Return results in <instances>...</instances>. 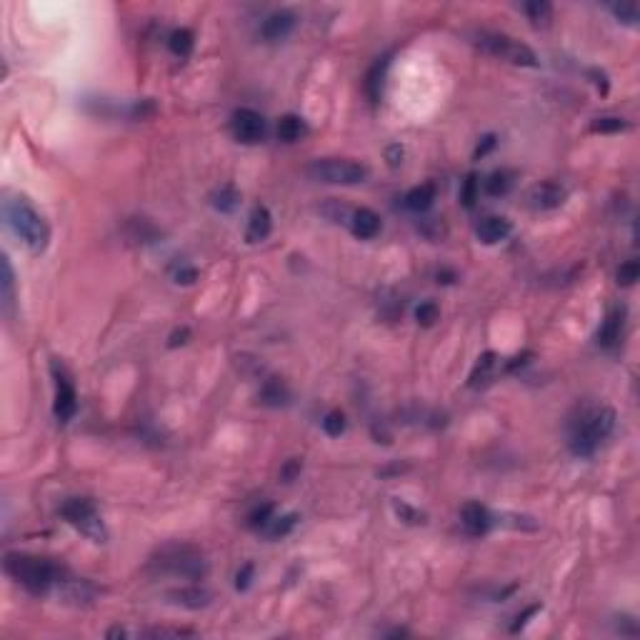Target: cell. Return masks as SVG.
I'll return each mask as SVG.
<instances>
[{
	"label": "cell",
	"mask_w": 640,
	"mask_h": 640,
	"mask_svg": "<svg viewBox=\"0 0 640 640\" xmlns=\"http://www.w3.org/2000/svg\"><path fill=\"white\" fill-rule=\"evenodd\" d=\"M293 25H295V15L288 11H278L273 13V15H268L263 20V28H260V33H263L265 40H270V43H275V40H283L291 35Z\"/></svg>",
	"instance_id": "9a60e30c"
},
{
	"label": "cell",
	"mask_w": 640,
	"mask_h": 640,
	"mask_svg": "<svg viewBox=\"0 0 640 640\" xmlns=\"http://www.w3.org/2000/svg\"><path fill=\"white\" fill-rule=\"evenodd\" d=\"M493 145H495V135H486V138H483V143H480V145H478V150H475V160L483 158V155H486L488 150L493 148Z\"/></svg>",
	"instance_id": "7bdbcfd3"
},
{
	"label": "cell",
	"mask_w": 640,
	"mask_h": 640,
	"mask_svg": "<svg viewBox=\"0 0 640 640\" xmlns=\"http://www.w3.org/2000/svg\"><path fill=\"white\" fill-rule=\"evenodd\" d=\"M230 128H233L235 140L246 145L260 143L265 138V118L260 113H255L253 108H238L230 118Z\"/></svg>",
	"instance_id": "9c48e42d"
},
{
	"label": "cell",
	"mask_w": 640,
	"mask_h": 640,
	"mask_svg": "<svg viewBox=\"0 0 640 640\" xmlns=\"http://www.w3.org/2000/svg\"><path fill=\"white\" fill-rule=\"evenodd\" d=\"M348 223H350L353 235L360 240H371L380 233V218H378V213H373L371 208H358V211H353Z\"/></svg>",
	"instance_id": "5bb4252c"
},
{
	"label": "cell",
	"mask_w": 640,
	"mask_h": 640,
	"mask_svg": "<svg viewBox=\"0 0 640 640\" xmlns=\"http://www.w3.org/2000/svg\"><path fill=\"white\" fill-rule=\"evenodd\" d=\"M168 43H171V51L175 53L178 58H188L190 51H193V33H190L188 28L173 30Z\"/></svg>",
	"instance_id": "4316f807"
},
{
	"label": "cell",
	"mask_w": 640,
	"mask_h": 640,
	"mask_svg": "<svg viewBox=\"0 0 640 640\" xmlns=\"http://www.w3.org/2000/svg\"><path fill=\"white\" fill-rule=\"evenodd\" d=\"M385 158H388L390 166L398 168L400 163H403V148H400V145H390V148L385 150Z\"/></svg>",
	"instance_id": "60d3db41"
},
{
	"label": "cell",
	"mask_w": 640,
	"mask_h": 640,
	"mask_svg": "<svg viewBox=\"0 0 640 640\" xmlns=\"http://www.w3.org/2000/svg\"><path fill=\"white\" fill-rule=\"evenodd\" d=\"M615 428V411L608 406L585 408L571 423V451L575 455H593L603 438L611 435Z\"/></svg>",
	"instance_id": "277c9868"
},
{
	"label": "cell",
	"mask_w": 640,
	"mask_h": 640,
	"mask_svg": "<svg viewBox=\"0 0 640 640\" xmlns=\"http://www.w3.org/2000/svg\"><path fill=\"white\" fill-rule=\"evenodd\" d=\"M385 70H388V58H383V60H378V63L371 68V73H368L366 91H368V95H371V100H378V98H380V93H383Z\"/></svg>",
	"instance_id": "d4e9b609"
},
{
	"label": "cell",
	"mask_w": 640,
	"mask_h": 640,
	"mask_svg": "<svg viewBox=\"0 0 640 640\" xmlns=\"http://www.w3.org/2000/svg\"><path fill=\"white\" fill-rule=\"evenodd\" d=\"M526 15L535 28H548L553 20V6L545 0H533V3H526Z\"/></svg>",
	"instance_id": "7402d4cb"
},
{
	"label": "cell",
	"mask_w": 640,
	"mask_h": 640,
	"mask_svg": "<svg viewBox=\"0 0 640 640\" xmlns=\"http://www.w3.org/2000/svg\"><path fill=\"white\" fill-rule=\"evenodd\" d=\"M495 371H498V355L495 353L480 355L473 373H470V388H480V385L491 383V378L495 375Z\"/></svg>",
	"instance_id": "d6986e66"
},
{
	"label": "cell",
	"mask_w": 640,
	"mask_h": 640,
	"mask_svg": "<svg viewBox=\"0 0 640 640\" xmlns=\"http://www.w3.org/2000/svg\"><path fill=\"white\" fill-rule=\"evenodd\" d=\"M478 48H483L486 53L491 55L500 58V60H508L513 65H526V68H533L538 65V58L526 43L520 40H513L508 35H500V33H478Z\"/></svg>",
	"instance_id": "52a82bcc"
},
{
	"label": "cell",
	"mask_w": 640,
	"mask_h": 640,
	"mask_svg": "<svg viewBox=\"0 0 640 640\" xmlns=\"http://www.w3.org/2000/svg\"><path fill=\"white\" fill-rule=\"evenodd\" d=\"M53 375H55V403H53V413H55L58 423H68L70 418L78 411V395L70 383V378L65 375L63 366L53 363Z\"/></svg>",
	"instance_id": "30bf717a"
},
{
	"label": "cell",
	"mask_w": 640,
	"mask_h": 640,
	"mask_svg": "<svg viewBox=\"0 0 640 640\" xmlns=\"http://www.w3.org/2000/svg\"><path fill=\"white\" fill-rule=\"evenodd\" d=\"M438 318H440V310H438V305H435V303H420V305H418L415 320L420 323V326L430 328Z\"/></svg>",
	"instance_id": "d590c367"
},
{
	"label": "cell",
	"mask_w": 640,
	"mask_h": 640,
	"mask_svg": "<svg viewBox=\"0 0 640 640\" xmlns=\"http://www.w3.org/2000/svg\"><path fill=\"white\" fill-rule=\"evenodd\" d=\"M100 595V588L95 583H91L88 578H75L70 573H65V578L58 583L55 588V598L65 606H73V608H88L93 606Z\"/></svg>",
	"instance_id": "ba28073f"
},
{
	"label": "cell",
	"mask_w": 640,
	"mask_h": 640,
	"mask_svg": "<svg viewBox=\"0 0 640 640\" xmlns=\"http://www.w3.org/2000/svg\"><path fill=\"white\" fill-rule=\"evenodd\" d=\"M273 503H263L258 505L255 510H253L251 515H248V523H251V528H265L273 520Z\"/></svg>",
	"instance_id": "e575fe53"
},
{
	"label": "cell",
	"mask_w": 640,
	"mask_h": 640,
	"mask_svg": "<svg viewBox=\"0 0 640 640\" xmlns=\"http://www.w3.org/2000/svg\"><path fill=\"white\" fill-rule=\"evenodd\" d=\"M148 571L155 573V575H175V578H188V580H200V578L208 575L211 566H208L206 555L200 553L195 545L171 543L163 545L148 560Z\"/></svg>",
	"instance_id": "7a4b0ae2"
},
{
	"label": "cell",
	"mask_w": 640,
	"mask_h": 640,
	"mask_svg": "<svg viewBox=\"0 0 640 640\" xmlns=\"http://www.w3.org/2000/svg\"><path fill=\"white\" fill-rule=\"evenodd\" d=\"M435 200V185L433 183H423V185H415L413 190H408L406 195V206L415 213H423L433 206Z\"/></svg>",
	"instance_id": "ffe728a7"
},
{
	"label": "cell",
	"mask_w": 640,
	"mask_h": 640,
	"mask_svg": "<svg viewBox=\"0 0 640 640\" xmlns=\"http://www.w3.org/2000/svg\"><path fill=\"white\" fill-rule=\"evenodd\" d=\"M295 523H298V515H283V518L270 520L268 526H265V531H268L270 538H283L295 528Z\"/></svg>",
	"instance_id": "f1b7e54d"
},
{
	"label": "cell",
	"mask_w": 640,
	"mask_h": 640,
	"mask_svg": "<svg viewBox=\"0 0 640 640\" xmlns=\"http://www.w3.org/2000/svg\"><path fill=\"white\" fill-rule=\"evenodd\" d=\"M460 523H463L468 535H486L488 528H491V513L480 503H465L463 510H460Z\"/></svg>",
	"instance_id": "4fadbf2b"
},
{
	"label": "cell",
	"mask_w": 640,
	"mask_h": 640,
	"mask_svg": "<svg viewBox=\"0 0 640 640\" xmlns=\"http://www.w3.org/2000/svg\"><path fill=\"white\" fill-rule=\"evenodd\" d=\"M538 611H540V606H531L526 613H523V615H518V618H515V623H513V628H510V630H513V633H515V630H520V628H523V625L528 623V618H531V615H535Z\"/></svg>",
	"instance_id": "b9f144b4"
},
{
	"label": "cell",
	"mask_w": 640,
	"mask_h": 640,
	"mask_svg": "<svg viewBox=\"0 0 640 640\" xmlns=\"http://www.w3.org/2000/svg\"><path fill=\"white\" fill-rule=\"evenodd\" d=\"M303 133H305V126L298 115H283V118H280L278 138L283 140V143H295V140H300Z\"/></svg>",
	"instance_id": "cb8c5ba5"
},
{
	"label": "cell",
	"mask_w": 640,
	"mask_h": 640,
	"mask_svg": "<svg viewBox=\"0 0 640 640\" xmlns=\"http://www.w3.org/2000/svg\"><path fill=\"white\" fill-rule=\"evenodd\" d=\"M173 278H175L178 286H190V283H195V280H198V270L188 268V265H185V268H178L175 273H173Z\"/></svg>",
	"instance_id": "f35d334b"
},
{
	"label": "cell",
	"mask_w": 640,
	"mask_h": 640,
	"mask_svg": "<svg viewBox=\"0 0 640 640\" xmlns=\"http://www.w3.org/2000/svg\"><path fill=\"white\" fill-rule=\"evenodd\" d=\"M288 398H291V393H288L286 383L283 380H278V378H270V380H265L263 388H260V400H263L265 406H286Z\"/></svg>",
	"instance_id": "44dd1931"
},
{
	"label": "cell",
	"mask_w": 640,
	"mask_h": 640,
	"mask_svg": "<svg viewBox=\"0 0 640 640\" xmlns=\"http://www.w3.org/2000/svg\"><path fill=\"white\" fill-rule=\"evenodd\" d=\"M60 513H63V518L68 520L70 526L78 528L86 538H91L93 543H105L108 540L105 523L93 500H88V498H70V500H65L60 505Z\"/></svg>",
	"instance_id": "8992f818"
},
{
	"label": "cell",
	"mask_w": 640,
	"mask_h": 640,
	"mask_svg": "<svg viewBox=\"0 0 640 640\" xmlns=\"http://www.w3.org/2000/svg\"><path fill=\"white\" fill-rule=\"evenodd\" d=\"M323 430H326L331 438H338V435L345 430V415L340 411H331L326 418H323Z\"/></svg>",
	"instance_id": "1f68e13d"
},
{
	"label": "cell",
	"mask_w": 640,
	"mask_h": 640,
	"mask_svg": "<svg viewBox=\"0 0 640 640\" xmlns=\"http://www.w3.org/2000/svg\"><path fill=\"white\" fill-rule=\"evenodd\" d=\"M623 318H625V310L618 308V305L606 315V320H603V326H600V331H598V343L603 345V348H611V345L618 343L620 331H623Z\"/></svg>",
	"instance_id": "ac0fdd59"
},
{
	"label": "cell",
	"mask_w": 640,
	"mask_h": 640,
	"mask_svg": "<svg viewBox=\"0 0 640 640\" xmlns=\"http://www.w3.org/2000/svg\"><path fill=\"white\" fill-rule=\"evenodd\" d=\"M270 230H273V218H270L268 208H263V206L253 208L251 220H248V230H246L248 243H260V240L268 238Z\"/></svg>",
	"instance_id": "e0dca14e"
},
{
	"label": "cell",
	"mask_w": 640,
	"mask_h": 640,
	"mask_svg": "<svg viewBox=\"0 0 640 640\" xmlns=\"http://www.w3.org/2000/svg\"><path fill=\"white\" fill-rule=\"evenodd\" d=\"M211 203L215 211L220 213H233L235 208L240 206V193L233 188V185H223V188H218L215 193L211 195Z\"/></svg>",
	"instance_id": "603a6c76"
},
{
	"label": "cell",
	"mask_w": 640,
	"mask_h": 640,
	"mask_svg": "<svg viewBox=\"0 0 640 640\" xmlns=\"http://www.w3.org/2000/svg\"><path fill=\"white\" fill-rule=\"evenodd\" d=\"M251 578H253V566H251V563H246V566L238 571V575H235V588H238V590H248V585H251Z\"/></svg>",
	"instance_id": "ab89813d"
},
{
	"label": "cell",
	"mask_w": 640,
	"mask_h": 640,
	"mask_svg": "<svg viewBox=\"0 0 640 640\" xmlns=\"http://www.w3.org/2000/svg\"><path fill=\"white\" fill-rule=\"evenodd\" d=\"M628 128V120L615 118V115H603V118H595L590 123V131L593 133H620Z\"/></svg>",
	"instance_id": "83f0119b"
},
{
	"label": "cell",
	"mask_w": 640,
	"mask_h": 640,
	"mask_svg": "<svg viewBox=\"0 0 640 640\" xmlns=\"http://www.w3.org/2000/svg\"><path fill=\"white\" fill-rule=\"evenodd\" d=\"M475 235H478V240H483L486 246H493V243H500V240H505L510 235V223L505 220V218L500 215H488L483 218L478 223V228H475Z\"/></svg>",
	"instance_id": "2e32d148"
},
{
	"label": "cell",
	"mask_w": 640,
	"mask_h": 640,
	"mask_svg": "<svg viewBox=\"0 0 640 640\" xmlns=\"http://www.w3.org/2000/svg\"><path fill=\"white\" fill-rule=\"evenodd\" d=\"M300 468H303V463H300L298 458L288 460V463L283 465V470H280V480H283V483H293V480L300 475Z\"/></svg>",
	"instance_id": "74e56055"
},
{
	"label": "cell",
	"mask_w": 640,
	"mask_h": 640,
	"mask_svg": "<svg viewBox=\"0 0 640 640\" xmlns=\"http://www.w3.org/2000/svg\"><path fill=\"white\" fill-rule=\"evenodd\" d=\"M0 286H3V308H6V313H11V305H13V268H11V260H8V258H3V280H0Z\"/></svg>",
	"instance_id": "4dcf8cb0"
},
{
	"label": "cell",
	"mask_w": 640,
	"mask_h": 640,
	"mask_svg": "<svg viewBox=\"0 0 640 640\" xmlns=\"http://www.w3.org/2000/svg\"><path fill=\"white\" fill-rule=\"evenodd\" d=\"M611 11H613V15H615L618 20H623V23H628V25L638 23V6H635V3H613Z\"/></svg>",
	"instance_id": "d6a6232c"
},
{
	"label": "cell",
	"mask_w": 640,
	"mask_h": 640,
	"mask_svg": "<svg viewBox=\"0 0 640 640\" xmlns=\"http://www.w3.org/2000/svg\"><path fill=\"white\" fill-rule=\"evenodd\" d=\"M513 188V173L508 171H495L488 175L486 180V193L493 195V198H500V195H505L508 190Z\"/></svg>",
	"instance_id": "484cf974"
},
{
	"label": "cell",
	"mask_w": 640,
	"mask_h": 640,
	"mask_svg": "<svg viewBox=\"0 0 640 640\" xmlns=\"http://www.w3.org/2000/svg\"><path fill=\"white\" fill-rule=\"evenodd\" d=\"M6 573L15 580L18 585H23L30 595H48L55 593L58 583L65 578V568L53 563L48 558H35V555L25 553H8L6 555Z\"/></svg>",
	"instance_id": "6da1fadb"
},
{
	"label": "cell",
	"mask_w": 640,
	"mask_h": 640,
	"mask_svg": "<svg viewBox=\"0 0 640 640\" xmlns=\"http://www.w3.org/2000/svg\"><path fill=\"white\" fill-rule=\"evenodd\" d=\"M3 215H6L8 228L15 233L18 240H23V246L30 253H43L48 248L51 240V230H48L46 220L35 213V208L30 206L25 198H8L3 203Z\"/></svg>",
	"instance_id": "3957f363"
},
{
	"label": "cell",
	"mask_w": 640,
	"mask_h": 640,
	"mask_svg": "<svg viewBox=\"0 0 640 640\" xmlns=\"http://www.w3.org/2000/svg\"><path fill=\"white\" fill-rule=\"evenodd\" d=\"M528 203L535 211H555L566 203V188H560L558 183H538L528 193Z\"/></svg>",
	"instance_id": "8fae6325"
},
{
	"label": "cell",
	"mask_w": 640,
	"mask_h": 640,
	"mask_svg": "<svg viewBox=\"0 0 640 640\" xmlns=\"http://www.w3.org/2000/svg\"><path fill=\"white\" fill-rule=\"evenodd\" d=\"M460 200H463L465 208H473L475 200H478V178L468 175L463 183V190H460Z\"/></svg>",
	"instance_id": "8d00e7d4"
},
{
	"label": "cell",
	"mask_w": 640,
	"mask_h": 640,
	"mask_svg": "<svg viewBox=\"0 0 640 640\" xmlns=\"http://www.w3.org/2000/svg\"><path fill=\"white\" fill-rule=\"evenodd\" d=\"M453 280H455V275L448 273V270H440L438 273V283H453Z\"/></svg>",
	"instance_id": "f6af8a7d"
},
{
	"label": "cell",
	"mask_w": 640,
	"mask_h": 640,
	"mask_svg": "<svg viewBox=\"0 0 640 640\" xmlns=\"http://www.w3.org/2000/svg\"><path fill=\"white\" fill-rule=\"evenodd\" d=\"M173 606L188 608V611H200V608L211 606L213 595L206 588H198V585H188V588H175L166 595Z\"/></svg>",
	"instance_id": "7c38bea8"
},
{
	"label": "cell",
	"mask_w": 640,
	"mask_h": 640,
	"mask_svg": "<svg viewBox=\"0 0 640 640\" xmlns=\"http://www.w3.org/2000/svg\"><path fill=\"white\" fill-rule=\"evenodd\" d=\"M188 335H190L188 328H183V331H175L171 335V343H168V345H171V348H178V345H183L185 340H188Z\"/></svg>",
	"instance_id": "ee69618b"
},
{
	"label": "cell",
	"mask_w": 640,
	"mask_h": 640,
	"mask_svg": "<svg viewBox=\"0 0 640 640\" xmlns=\"http://www.w3.org/2000/svg\"><path fill=\"white\" fill-rule=\"evenodd\" d=\"M638 278H640V263L638 260H625V263L618 268V283H620V286H625V288L633 286Z\"/></svg>",
	"instance_id": "836d02e7"
},
{
	"label": "cell",
	"mask_w": 640,
	"mask_h": 640,
	"mask_svg": "<svg viewBox=\"0 0 640 640\" xmlns=\"http://www.w3.org/2000/svg\"><path fill=\"white\" fill-rule=\"evenodd\" d=\"M393 508H395V515H398L403 523H408V526H420V523H425V515L420 513V510L413 508V505L403 503V500H395Z\"/></svg>",
	"instance_id": "f546056e"
},
{
	"label": "cell",
	"mask_w": 640,
	"mask_h": 640,
	"mask_svg": "<svg viewBox=\"0 0 640 640\" xmlns=\"http://www.w3.org/2000/svg\"><path fill=\"white\" fill-rule=\"evenodd\" d=\"M308 173L313 180L328 185H355L363 183L368 178V168L345 158H320L308 166Z\"/></svg>",
	"instance_id": "5b68a950"
}]
</instances>
